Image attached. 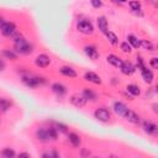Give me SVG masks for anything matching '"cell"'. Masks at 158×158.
<instances>
[{
  "label": "cell",
  "instance_id": "cell-1",
  "mask_svg": "<svg viewBox=\"0 0 158 158\" xmlns=\"http://www.w3.org/2000/svg\"><path fill=\"white\" fill-rule=\"evenodd\" d=\"M15 51L20 54H28L33 49H32V46L25 38H22L20 35H17L15 37Z\"/></svg>",
  "mask_w": 158,
  "mask_h": 158
},
{
  "label": "cell",
  "instance_id": "cell-2",
  "mask_svg": "<svg viewBox=\"0 0 158 158\" xmlns=\"http://www.w3.org/2000/svg\"><path fill=\"white\" fill-rule=\"evenodd\" d=\"M77 28L79 32H81L84 35H91L94 32V26L88 20H79L77 23Z\"/></svg>",
  "mask_w": 158,
  "mask_h": 158
},
{
  "label": "cell",
  "instance_id": "cell-3",
  "mask_svg": "<svg viewBox=\"0 0 158 158\" xmlns=\"http://www.w3.org/2000/svg\"><path fill=\"white\" fill-rule=\"evenodd\" d=\"M22 80H23V83H25L27 86H30V88H36V86H38V85H41V84L44 83V78H42V77H35V75L23 77Z\"/></svg>",
  "mask_w": 158,
  "mask_h": 158
},
{
  "label": "cell",
  "instance_id": "cell-4",
  "mask_svg": "<svg viewBox=\"0 0 158 158\" xmlns=\"http://www.w3.org/2000/svg\"><path fill=\"white\" fill-rule=\"evenodd\" d=\"M94 116H95V118H98V120L101 121V122H106V121L110 120V112H109V110H106L105 107L96 109L95 112H94Z\"/></svg>",
  "mask_w": 158,
  "mask_h": 158
},
{
  "label": "cell",
  "instance_id": "cell-5",
  "mask_svg": "<svg viewBox=\"0 0 158 158\" xmlns=\"http://www.w3.org/2000/svg\"><path fill=\"white\" fill-rule=\"evenodd\" d=\"M35 63L40 68H46V67L49 65L51 59H49V57L47 54H38L37 58H36V60H35Z\"/></svg>",
  "mask_w": 158,
  "mask_h": 158
},
{
  "label": "cell",
  "instance_id": "cell-6",
  "mask_svg": "<svg viewBox=\"0 0 158 158\" xmlns=\"http://www.w3.org/2000/svg\"><path fill=\"white\" fill-rule=\"evenodd\" d=\"M15 31H16V26L14 22H5L1 27V32L4 36H11L15 33Z\"/></svg>",
  "mask_w": 158,
  "mask_h": 158
},
{
  "label": "cell",
  "instance_id": "cell-7",
  "mask_svg": "<svg viewBox=\"0 0 158 158\" xmlns=\"http://www.w3.org/2000/svg\"><path fill=\"white\" fill-rule=\"evenodd\" d=\"M70 102L75 106V107H83L86 102V99L83 96V95H79V94H74L72 98H70Z\"/></svg>",
  "mask_w": 158,
  "mask_h": 158
},
{
  "label": "cell",
  "instance_id": "cell-8",
  "mask_svg": "<svg viewBox=\"0 0 158 158\" xmlns=\"http://www.w3.org/2000/svg\"><path fill=\"white\" fill-rule=\"evenodd\" d=\"M36 137L41 142H49L51 141V137H49V133H48L47 128H38L36 131Z\"/></svg>",
  "mask_w": 158,
  "mask_h": 158
},
{
  "label": "cell",
  "instance_id": "cell-9",
  "mask_svg": "<svg viewBox=\"0 0 158 158\" xmlns=\"http://www.w3.org/2000/svg\"><path fill=\"white\" fill-rule=\"evenodd\" d=\"M84 52L86 53V56L90 58V59H93V60H95V59H98L99 58V52H98V49L94 47V46H85L84 47Z\"/></svg>",
  "mask_w": 158,
  "mask_h": 158
},
{
  "label": "cell",
  "instance_id": "cell-10",
  "mask_svg": "<svg viewBox=\"0 0 158 158\" xmlns=\"http://www.w3.org/2000/svg\"><path fill=\"white\" fill-rule=\"evenodd\" d=\"M127 121H130V122H132V123H139V121H141V118H139V116L135 112V111H132L131 109H128L127 111H126V114H125V116H123Z\"/></svg>",
  "mask_w": 158,
  "mask_h": 158
},
{
  "label": "cell",
  "instance_id": "cell-11",
  "mask_svg": "<svg viewBox=\"0 0 158 158\" xmlns=\"http://www.w3.org/2000/svg\"><path fill=\"white\" fill-rule=\"evenodd\" d=\"M84 79L86 80V81H90V83H94V84H101V79H100V77L98 75V74H95L94 72H86L85 74H84Z\"/></svg>",
  "mask_w": 158,
  "mask_h": 158
},
{
  "label": "cell",
  "instance_id": "cell-12",
  "mask_svg": "<svg viewBox=\"0 0 158 158\" xmlns=\"http://www.w3.org/2000/svg\"><path fill=\"white\" fill-rule=\"evenodd\" d=\"M128 110V107L123 104V102H120V101H116L115 104H114V111L118 115V116H125V114H126V111Z\"/></svg>",
  "mask_w": 158,
  "mask_h": 158
},
{
  "label": "cell",
  "instance_id": "cell-13",
  "mask_svg": "<svg viewBox=\"0 0 158 158\" xmlns=\"http://www.w3.org/2000/svg\"><path fill=\"white\" fill-rule=\"evenodd\" d=\"M143 128H144V131L148 135H157V132H158L157 125L153 123V122H151V121H144L143 122Z\"/></svg>",
  "mask_w": 158,
  "mask_h": 158
},
{
  "label": "cell",
  "instance_id": "cell-14",
  "mask_svg": "<svg viewBox=\"0 0 158 158\" xmlns=\"http://www.w3.org/2000/svg\"><path fill=\"white\" fill-rule=\"evenodd\" d=\"M120 69H121V72H122L123 74H126V75H131V74L135 72L133 64H132L131 62H127V60H126V62H122Z\"/></svg>",
  "mask_w": 158,
  "mask_h": 158
},
{
  "label": "cell",
  "instance_id": "cell-15",
  "mask_svg": "<svg viewBox=\"0 0 158 158\" xmlns=\"http://www.w3.org/2000/svg\"><path fill=\"white\" fill-rule=\"evenodd\" d=\"M106 59H107V62H109L110 64H112V65L116 67V68H120L121 64H122V62H123L120 57H117V56H115V54H109V56L106 57Z\"/></svg>",
  "mask_w": 158,
  "mask_h": 158
},
{
  "label": "cell",
  "instance_id": "cell-16",
  "mask_svg": "<svg viewBox=\"0 0 158 158\" xmlns=\"http://www.w3.org/2000/svg\"><path fill=\"white\" fill-rule=\"evenodd\" d=\"M59 73L65 75V77H69V78H75L77 77V72L72 67H60L59 68Z\"/></svg>",
  "mask_w": 158,
  "mask_h": 158
},
{
  "label": "cell",
  "instance_id": "cell-17",
  "mask_svg": "<svg viewBox=\"0 0 158 158\" xmlns=\"http://www.w3.org/2000/svg\"><path fill=\"white\" fill-rule=\"evenodd\" d=\"M141 72H142V77H143V79H144L146 83L149 84V83L153 81V73H152L151 69H148L147 67H143V68L141 69Z\"/></svg>",
  "mask_w": 158,
  "mask_h": 158
},
{
  "label": "cell",
  "instance_id": "cell-18",
  "mask_svg": "<svg viewBox=\"0 0 158 158\" xmlns=\"http://www.w3.org/2000/svg\"><path fill=\"white\" fill-rule=\"evenodd\" d=\"M98 27L102 33H105L107 31V20H106L105 16H99L98 17Z\"/></svg>",
  "mask_w": 158,
  "mask_h": 158
},
{
  "label": "cell",
  "instance_id": "cell-19",
  "mask_svg": "<svg viewBox=\"0 0 158 158\" xmlns=\"http://www.w3.org/2000/svg\"><path fill=\"white\" fill-rule=\"evenodd\" d=\"M52 90H53L56 94H58V95H64V94L67 93V88H65L63 84H60V83H54V84L52 85Z\"/></svg>",
  "mask_w": 158,
  "mask_h": 158
},
{
  "label": "cell",
  "instance_id": "cell-20",
  "mask_svg": "<svg viewBox=\"0 0 158 158\" xmlns=\"http://www.w3.org/2000/svg\"><path fill=\"white\" fill-rule=\"evenodd\" d=\"M68 139L72 143V146H74V147H78L80 144V137L77 133H74V132H70L68 135Z\"/></svg>",
  "mask_w": 158,
  "mask_h": 158
},
{
  "label": "cell",
  "instance_id": "cell-21",
  "mask_svg": "<svg viewBox=\"0 0 158 158\" xmlns=\"http://www.w3.org/2000/svg\"><path fill=\"white\" fill-rule=\"evenodd\" d=\"M127 42H128L132 47H135V48L141 47V41H139L136 36H133V35H128V36H127Z\"/></svg>",
  "mask_w": 158,
  "mask_h": 158
},
{
  "label": "cell",
  "instance_id": "cell-22",
  "mask_svg": "<svg viewBox=\"0 0 158 158\" xmlns=\"http://www.w3.org/2000/svg\"><path fill=\"white\" fill-rule=\"evenodd\" d=\"M105 35H106V37H107V40H109V42H110L111 44H114V46L118 44V37H117L114 32H111V31H106Z\"/></svg>",
  "mask_w": 158,
  "mask_h": 158
},
{
  "label": "cell",
  "instance_id": "cell-23",
  "mask_svg": "<svg viewBox=\"0 0 158 158\" xmlns=\"http://www.w3.org/2000/svg\"><path fill=\"white\" fill-rule=\"evenodd\" d=\"M126 89H127V91H128L130 94H132L133 96H137V95H139V93H141L139 88H138L136 84H128V85L126 86Z\"/></svg>",
  "mask_w": 158,
  "mask_h": 158
},
{
  "label": "cell",
  "instance_id": "cell-24",
  "mask_svg": "<svg viewBox=\"0 0 158 158\" xmlns=\"http://www.w3.org/2000/svg\"><path fill=\"white\" fill-rule=\"evenodd\" d=\"M83 96H84L86 100H90V101H95V100H96V94L93 93L90 89H84Z\"/></svg>",
  "mask_w": 158,
  "mask_h": 158
},
{
  "label": "cell",
  "instance_id": "cell-25",
  "mask_svg": "<svg viewBox=\"0 0 158 158\" xmlns=\"http://www.w3.org/2000/svg\"><path fill=\"white\" fill-rule=\"evenodd\" d=\"M1 156L5 157V158H10V157H15V152L14 149H10V148H5L1 151Z\"/></svg>",
  "mask_w": 158,
  "mask_h": 158
},
{
  "label": "cell",
  "instance_id": "cell-26",
  "mask_svg": "<svg viewBox=\"0 0 158 158\" xmlns=\"http://www.w3.org/2000/svg\"><path fill=\"white\" fill-rule=\"evenodd\" d=\"M10 105H11V104H10V101H9L7 99H4V98L0 99V109H1L2 111H6V110L10 107Z\"/></svg>",
  "mask_w": 158,
  "mask_h": 158
},
{
  "label": "cell",
  "instance_id": "cell-27",
  "mask_svg": "<svg viewBox=\"0 0 158 158\" xmlns=\"http://www.w3.org/2000/svg\"><path fill=\"white\" fill-rule=\"evenodd\" d=\"M2 54H4L6 58L11 59V60H15V59H16V53H14L12 51H9V49H4V51H2Z\"/></svg>",
  "mask_w": 158,
  "mask_h": 158
},
{
  "label": "cell",
  "instance_id": "cell-28",
  "mask_svg": "<svg viewBox=\"0 0 158 158\" xmlns=\"http://www.w3.org/2000/svg\"><path fill=\"white\" fill-rule=\"evenodd\" d=\"M130 7H131V10L137 11V10L141 9V4H139L138 0H133V1H130Z\"/></svg>",
  "mask_w": 158,
  "mask_h": 158
},
{
  "label": "cell",
  "instance_id": "cell-29",
  "mask_svg": "<svg viewBox=\"0 0 158 158\" xmlns=\"http://www.w3.org/2000/svg\"><path fill=\"white\" fill-rule=\"evenodd\" d=\"M121 49H122V52H125V53H130V52H131V46H130V43H128V42H122V43H121Z\"/></svg>",
  "mask_w": 158,
  "mask_h": 158
},
{
  "label": "cell",
  "instance_id": "cell-30",
  "mask_svg": "<svg viewBox=\"0 0 158 158\" xmlns=\"http://www.w3.org/2000/svg\"><path fill=\"white\" fill-rule=\"evenodd\" d=\"M141 46H143L146 49H148V51H152L153 49V44L149 42V41H147V40H143L142 42H141Z\"/></svg>",
  "mask_w": 158,
  "mask_h": 158
},
{
  "label": "cell",
  "instance_id": "cell-31",
  "mask_svg": "<svg viewBox=\"0 0 158 158\" xmlns=\"http://www.w3.org/2000/svg\"><path fill=\"white\" fill-rule=\"evenodd\" d=\"M67 126L64 123H60V122H57L56 123V130L57 131H60V132H67Z\"/></svg>",
  "mask_w": 158,
  "mask_h": 158
},
{
  "label": "cell",
  "instance_id": "cell-32",
  "mask_svg": "<svg viewBox=\"0 0 158 158\" xmlns=\"http://www.w3.org/2000/svg\"><path fill=\"white\" fill-rule=\"evenodd\" d=\"M90 2H91V5H93L95 9H99V7L102 6V1H101V0H90Z\"/></svg>",
  "mask_w": 158,
  "mask_h": 158
},
{
  "label": "cell",
  "instance_id": "cell-33",
  "mask_svg": "<svg viewBox=\"0 0 158 158\" xmlns=\"http://www.w3.org/2000/svg\"><path fill=\"white\" fill-rule=\"evenodd\" d=\"M151 65L153 68H158V59L157 58H152L151 59Z\"/></svg>",
  "mask_w": 158,
  "mask_h": 158
},
{
  "label": "cell",
  "instance_id": "cell-34",
  "mask_svg": "<svg viewBox=\"0 0 158 158\" xmlns=\"http://www.w3.org/2000/svg\"><path fill=\"white\" fill-rule=\"evenodd\" d=\"M4 68H5V63L2 59H0V70H4Z\"/></svg>",
  "mask_w": 158,
  "mask_h": 158
},
{
  "label": "cell",
  "instance_id": "cell-35",
  "mask_svg": "<svg viewBox=\"0 0 158 158\" xmlns=\"http://www.w3.org/2000/svg\"><path fill=\"white\" fill-rule=\"evenodd\" d=\"M19 156H20V157H31L30 153H20Z\"/></svg>",
  "mask_w": 158,
  "mask_h": 158
},
{
  "label": "cell",
  "instance_id": "cell-36",
  "mask_svg": "<svg viewBox=\"0 0 158 158\" xmlns=\"http://www.w3.org/2000/svg\"><path fill=\"white\" fill-rule=\"evenodd\" d=\"M116 1H120V2H126L127 0H116Z\"/></svg>",
  "mask_w": 158,
  "mask_h": 158
}]
</instances>
